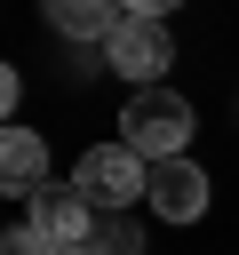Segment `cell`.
<instances>
[{
	"label": "cell",
	"mask_w": 239,
	"mask_h": 255,
	"mask_svg": "<svg viewBox=\"0 0 239 255\" xmlns=\"http://www.w3.org/2000/svg\"><path fill=\"white\" fill-rule=\"evenodd\" d=\"M72 183H80V199H88L96 215H127V199L151 191V159L127 151V143H96V151H80Z\"/></svg>",
	"instance_id": "cell-2"
},
{
	"label": "cell",
	"mask_w": 239,
	"mask_h": 255,
	"mask_svg": "<svg viewBox=\"0 0 239 255\" xmlns=\"http://www.w3.org/2000/svg\"><path fill=\"white\" fill-rule=\"evenodd\" d=\"M0 255H56V239L32 231V223H16V231H0Z\"/></svg>",
	"instance_id": "cell-9"
},
{
	"label": "cell",
	"mask_w": 239,
	"mask_h": 255,
	"mask_svg": "<svg viewBox=\"0 0 239 255\" xmlns=\"http://www.w3.org/2000/svg\"><path fill=\"white\" fill-rule=\"evenodd\" d=\"M40 16H48L64 40H96V48H104L127 8H120V0H40Z\"/></svg>",
	"instance_id": "cell-7"
},
{
	"label": "cell",
	"mask_w": 239,
	"mask_h": 255,
	"mask_svg": "<svg viewBox=\"0 0 239 255\" xmlns=\"http://www.w3.org/2000/svg\"><path fill=\"white\" fill-rule=\"evenodd\" d=\"M88 255H143V231L127 223V215H96V231L80 239Z\"/></svg>",
	"instance_id": "cell-8"
},
{
	"label": "cell",
	"mask_w": 239,
	"mask_h": 255,
	"mask_svg": "<svg viewBox=\"0 0 239 255\" xmlns=\"http://www.w3.org/2000/svg\"><path fill=\"white\" fill-rule=\"evenodd\" d=\"M191 96H175L167 80L159 88H135L127 96V112H120V143L127 151H143V159H183L191 151Z\"/></svg>",
	"instance_id": "cell-1"
},
{
	"label": "cell",
	"mask_w": 239,
	"mask_h": 255,
	"mask_svg": "<svg viewBox=\"0 0 239 255\" xmlns=\"http://www.w3.org/2000/svg\"><path fill=\"white\" fill-rule=\"evenodd\" d=\"M56 255H88V247H80V239H72V247H56Z\"/></svg>",
	"instance_id": "cell-12"
},
{
	"label": "cell",
	"mask_w": 239,
	"mask_h": 255,
	"mask_svg": "<svg viewBox=\"0 0 239 255\" xmlns=\"http://www.w3.org/2000/svg\"><path fill=\"white\" fill-rule=\"evenodd\" d=\"M167 223H199L207 215V175L191 159H151V191H143Z\"/></svg>",
	"instance_id": "cell-5"
},
{
	"label": "cell",
	"mask_w": 239,
	"mask_h": 255,
	"mask_svg": "<svg viewBox=\"0 0 239 255\" xmlns=\"http://www.w3.org/2000/svg\"><path fill=\"white\" fill-rule=\"evenodd\" d=\"M16 96H24V80H16V64H0V128H8V112H16Z\"/></svg>",
	"instance_id": "cell-10"
},
{
	"label": "cell",
	"mask_w": 239,
	"mask_h": 255,
	"mask_svg": "<svg viewBox=\"0 0 239 255\" xmlns=\"http://www.w3.org/2000/svg\"><path fill=\"white\" fill-rule=\"evenodd\" d=\"M120 8H127V16H159V24H167V8H183V0H120Z\"/></svg>",
	"instance_id": "cell-11"
},
{
	"label": "cell",
	"mask_w": 239,
	"mask_h": 255,
	"mask_svg": "<svg viewBox=\"0 0 239 255\" xmlns=\"http://www.w3.org/2000/svg\"><path fill=\"white\" fill-rule=\"evenodd\" d=\"M24 207H32L24 223H32V231H48L56 247H72V239H88V231H96V207L80 199V183H40Z\"/></svg>",
	"instance_id": "cell-4"
},
{
	"label": "cell",
	"mask_w": 239,
	"mask_h": 255,
	"mask_svg": "<svg viewBox=\"0 0 239 255\" xmlns=\"http://www.w3.org/2000/svg\"><path fill=\"white\" fill-rule=\"evenodd\" d=\"M104 64H112L120 80H135V88H159V72L175 64V40H167L159 16H120L112 40H104Z\"/></svg>",
	"instance_id": "cell-3"
},
{
	"label": "cell",
	"mask_w": 239,
	"mask_h": 255,
	"mask_svg": "<svg viewBox=\"0 0 239 255\" xmlns=\"http://www.w3.org/2000/svg\"><path fill=\"white\" fill-rule=\"evenodd\" d=\"M40 183H48V143H40L32 128H0V191L32 199Z\"/></svg>",
	"instance_id": "cell-6"
}]
</instances>
